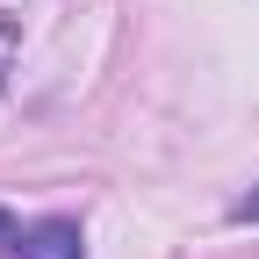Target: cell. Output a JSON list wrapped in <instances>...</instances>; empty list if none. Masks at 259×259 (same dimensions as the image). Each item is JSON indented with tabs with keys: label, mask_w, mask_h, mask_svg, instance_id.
<instances>
[{
	"label": "cell",
	"mask_w": 259,
	"mask_h": 259,
	"mask_svg": "<svg viewBox=\"0 0 259 259\" xmlns=\"http://www.w3.org/2000/svg\"><path fill=\"white\" fill-rule=\"evenodd\" d=\"M15 259H87V238H79L72 216H44L15 238Z\"/></svg>",
	"instance_id": "6da1fadb"
},
{
	"label": "cell",
	"mask_w": 259,
	"mask_h": 259,
	"mask_svg": "<svg viewBox=\"0 0 259 259\" xmlns=\"http://www.w3.org/2000/svg\"><path fill=\"white\" fill-rule=\"evenodd\" d=\"M231 223H259V187H252V194H238V202H231Z\"/></svg>",
	"instance_id": "7a4b0ae2"
},
{
	"label": "cell",
	"mask_w": 259,
	"mask_h": 259,
	"mask_svg": "<svg viewBox=\"0 0 259 259\" xmlns=\"http://www.w3.org/2000/svg\"><path fill=\"white\" fill-rule=\"evenodd\" d=\"M15 238H22V223H15L8 209H0V252H15Z\"/></svg>",
	"instance_id": "3957f363"
}]
</instances>
